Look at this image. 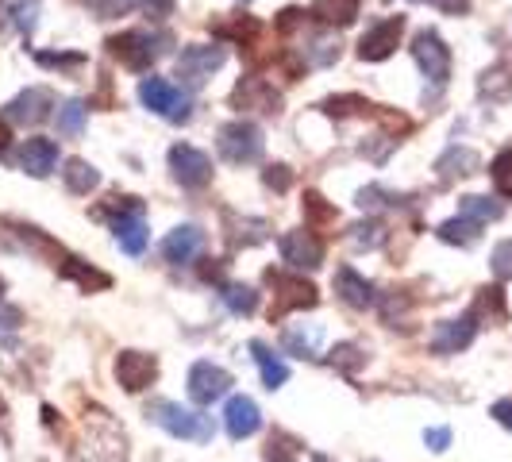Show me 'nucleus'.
Here are the masks:
<instances>
[{
    "mask_svg": "<svg viewBox=\"0 0 512 462\" xmlns=\"http://www.w3.org/2000/svg\"><path fill=\"white\" fill-rule=\"evenodd\" d=\"M212 31H216L220 39H231V43L251 47V43L258 39V31H262V24H258L255 16H224V20L212 24Z\"/></svg>",
    "mask_w": 512,
    "mask_h": 462,
    "instance_id": "30",
    "label": "nucleus"
},
{
    "mask_svg": "<svg viewBox=\"0 0 512 462\" xmlns=\"http://www.w3.org/2000/svg\"><path fill=\"white\" fill-rule=\"evenodd\" d=\"M401 35H405V16H389L382 24H374L359 39V58L362 62H385L389 54L397 51Z\"/></svg>",
    "mask_w": 512,
    "mask_h": 462,
    "instance_id": "15",
    "label": "nucleus"
},
{
    "mask_svg": "<svg viewBox=\"0 0 512 462\" xmlns=\"http://www.w3.org/2000/svg\"><path fill=\"white\" fill-rule=\"evenodd\" d=\"M235 378H231L224 366H216V362H193V370H189V401L193 405H212V401H220L224 393H228Z\"/></svg>",
    "mask_w": 512,
    "mask_h": 462,
    "instance_id": "12",
    "label": "nucleus"
},
{
    "mask_svg": "<svg viewBox=\"0 0 512 462\" xmlns=\"http://www.w3.org/2000/svg\"><path fill=\"white\" fill-rule=\"evenodd\" d=\"M301 58H305L308 66H332L335 58H339V35L335 31H316L308 39V47H301Z\"/></svg>",
    "mask_w": 512,
    "mask_h": 462,
    "instance_id": "31",
    "label": "nucleus"
},
{
    "mask_svg": "<svg viewBox=\"0 0 512 462\" xmlns=\"http://www.w3.org/2000/svg\"><path fill=\"white\" fill-rule=\"evenodd\" d=\"M478 97L489 104L512 101V62H493L489 70H482V77H478Z\"/></svg>",
    "mask_w": 512,
    "mask_h": 462,
    "instance_id": "24",
    "label": "nucleus"
},
{
    "mask_svg": "<svg viewBox=\"0 0 512 462\" xmlns=\"http://www.w3.org/2000/svg\"><path fill=\"white\" fill-rule=\"evenodd\" d=\"M478 320L489 316L493 324H501V320H509V305H505V289L501 285H486V289H478V301L470 308Z\"/></svg>",
    "mask_w": 512,
    "mask_h": 462,
    "instance_id": "33",
    "label": "nucleus"
},
{
    "mask_svg": "<svg viewBox=\"0 0 512 462\" xmlns=\"http://www.w3.org/2000/svg\"><path fill=\"white\" fill-rule=\"evenodd\" d=\"M85 116H89V108H85V101H66L62 108H58V135H66V139H77L81 131H85Z\"/></svg>",
    "mask_w": 512,
    "mask_h": 462,
    "instance_id": "38",
    "label": "nucleus"
},
{
    "mask_svg": "<svg viewBox=\"0 0 512 462\" xmlns=\"http://www.w3.org/2000/svg\"><path fill=\"white\" fill-rule=\"evenodd\" d=\"M20 308L16 305H0V343H12V335L20 332Z\"/></svg>",
    "mask_w": 512,
    "mask_h": 462,
    "instance_id": "47",
    "label": "nucleus"
},
{
    "mask_svg": "<svg viewBox=\"0 0 512 462\" xmlns=\"http://www.w3.org/2000/svg\"><path fill=\"white\" fill-rule=\"evenodd\" d=\"M274 27H278V35H293L297 27H305V8H285Z\"/></svg>",
    "mask_w": 512,
    "mask_h": 462,
    "instance_id": "49",
    "label": "nucleus"
},
{
    "mask_svg": "<svg viewBox=\"0 0 512 462\" xmlns=\"http://www.w3.org/2000/svg\"><path fill=\"white\" fill-rule=\"evenodd\" d=\"M58 274L66 278V282H77L85 293H101V289H108L112 285V278L104 274V270H97V266H89L85 258L77 255H62V266H58Z\"/></svg>",
    "mask_w": 512,
    "mask_h": 462,
    "instance_id": "25",
    "label": "nucleus"
},
{
    "mask_svg": "<svg viewBox=\"0 0 512 462\" xmlns=\"http://www.w3.org/2000/svg\"><path fill=\"white\" fill-rule=\"evenodd\" d=\"M478 166H482V158H478V151H470V147H447V151L436 158V174L443 185L478 174Z\"/></svg>",
    "mask_w": 512,
    "mask_h": 462,
    "instance_id": "21",
    "label": "nucleus"
},
{
    "mask_svg": "<svg viewBox=\"0 0 512 462\" xmlns=\"http://www.w3.org/2000/svg\"><path fill=\"white\" fill-rule=\"evenodd\" d=\"M231 104L235 108H247V112H262V116H278L282 112V93L266 77L251 74L231 89Z\"/></svg>",
    "mask_w": 512,
    "mask_h": 462,
    "instance_id": "13",
    "label": "nucleus"
},
{
    "mask_svg": "<svg viewBox=\"0 0 512 462\" xmlns=\"http://www.w3.org/2000/svg\"><path fill=\"white\" fill-rule=\"evenodd\" d=\"M220 301L235 312V316H251L258 308V293L251 285H239V282H224L220 285Z\"/></svg>",
    "mask_w": 512,
    "mask_h": 462,
    "instance_id": "36",
    "label": "nucleus"
},
{
    "mask_svg": "<svg viewBox=\"0 0 512 462\" xmlns=\"http://www.w3.org/2000/svg\"><path fill=\"white\" fill-rule=\"evenodd\" d=\"M97 216H112V235L120 243V251L131 258H139L151 243L147 231V216H143V201L139 197H108V205L97 208Z\"/></svg>",
    "mask_w": 512,
    "mask_h": 462,
    "instance_id": "1",
    "label": "nucleus"
},
{
    "mask_svg": "<svg viewBox=\"0 0 512 462\" xmlns=\"http://www.w3.org/2000/svg\"><path fill=\"white\" fill-rule=\"evenodd\" d=\"M201 251H205V231L197 228V224H178V228L162 239V258L174 262V266L193 262Z\"/></svg>",
    "mask_w": 512,
    "mask_h": 462,
    "instance_id": "17",
    "label": "nucleus"
},
{
    "mask_svg": "<svg viewBox=\"0 0 512 462\" xmlns=\"http://www.w3.org/2000/svg\"><path fill=\"white\" fill-rule=\"evenodd\" d=\"M332 366H339L343 374H359L362 366H366V351H362L359 343H335Z\"/></svg>",
    "mask_w": 512,
    "mask_h": 462,
    "instance_id": "42",
    "label": "nucleus"
},
{
    "mask_svg": "<svg viewBox=\"0 0 512 462\" xmlns=\"http://www.w3.org/2000/svg\"><path fill=\"white\" fill-rule=\"evenodd\" d=\"M116 382L128 393H143L158 382V359L147 351H120L116 355Z\"/></svg>",
    "mask_w": 512,
    "mask_h": 462,
    "instance_id": "14",
    "label": "nucleus"
},
{
    "mask_svg": "<svg viewBox=\"0 0 512 462\" xmlns=\"http://www.w3.org/2000/svg\"><path fill=\"white\" fill-rule=\"evenodd\" d=\"M301 439L282 432V428H274V436L266 443V451H262V459L266 462H301Z\"/></svg>",
    "mask_w": 512,
    "mask_h": 462,
    "instance_id": "35",
    "label": "nucleus"
},
{
    "mask_svg": "<svg viewBox=\"0 0 512 462\" xmlns=\"http://www.w3.org/2000/svg\"><path fill=\"white\" fill-rule=\"evenodd\" d=\"M224 58L228 54H224V47H216V43H193V47H185L178 54V77L189 89H201L208 77L224 66Z\"/></svg>",
    "mask_w": 512,
    "mask_h": 462,
    "instance_id": "7",
    "label": "nucleus"
},
{
    "mask_svg": "<svg viewBox=\"0 0 512 462\" xmlns=\"http://www.w3.org/2000/svg\"><path fill=\"white\" fill-rule=\"evenodd\" d=\"M409 201V197H401V193H389V189H382V185H366L359 193V208H366V212H374V208H401Z\"/></svg>",
    "mask_w": 512,
    "mask_h": 462,
    "instance_id": "41",
    "label": "nucleus"
},
{
    "mask_svg": "<svg viewBox=\"0 0 512 462\" xmlns=\"http://www.w3.org/2000/svg\"><path fill=\"white\" fill-rule=\"evenodd\" d=\"M62 181H66V189H70L74 197H89V193L101 185V174H97V166H93V162H85V158H70V162H66V170H62Z\"/></svg>",
    "mask_w": 512,
    "mask_h": 462,
    "instance_id": "28",
    "label": "nucleus"
},
{
    "mask_svg": "<svg viewBox=\"0 0 512 462\" xmlns=\"http://www.w3.org/2000/svg\"><path fill=\"white\" fill-rule=\"evenodd\" d=\"M224 235H228L231 251H239V247H258V243L270 239V224H266L262 216H239V212L224 208Z\"/></svg>",
    "mask_w": 512,
    "mask_h": 462,
    "instance_id": "18",
    "label": "nucleus"
},
{
    "mask_svg": "<svg viewBox=\"0 0 512 462\" xmlns=\"http://www.w3.org/2000/svg\"><path fill=\"white\" fill-rule=\"evenodd\" d=\"M412 58H416L420 74L428 77L436 89H443L451 81V47L439 39V31H420L412 39Z\"/></svg>",
    "mask_w": 512,
    "mask_h": 462,
    "instance_id": "6",
    "label": "nucleus"
},
{
    "mask_svg": "<svg viewBox=\"0 0 512 462\" xmlns=\"http://www.w3.org/2000/svg\"><path fill=\"white\" fill-rule=\"evenodd\" d=\"M170 174L181 189H205L212 181V158L189 143H174L170 147Z\"/></svg>",
    "mask_w": 512,
    "mask_h": 462,
    "instance_id": "9",
    "label": "nucleus"
},
{
    "mask_svg": "<svg viewBox=\"0 0 512 462\" xmlns=\"http://www.w3.org/2000/svg\"><path fill=\"white\" fill-rule=\"evenodd\" d=\"M312 462H332L328 455H312Z\"/></svg>",
    "mask_w": 512,
    "mask_h": 462,
    "instance_id": "55",
    "label": "nucleus"
},
{
    "mask_svg": "<svg viewBox=\"0 0 512 462\" xmlns=\"http://www.w3.org/2000/svg\"><path fill=\"white\" fill-rule=\"evenodd\" d=\"M104 47H108V54H112L124 70L147 74L154 62L166 54L170 35H166V31H120V35H112Z\"/></svg>",
    "mask_w": 512,
    "mask_h": 462,
    "instance_id": "3",
    "label": "nucleus"
},
{
    "mask_svg": "<svg viewBox=\"0 0 512 462\" xmlns=\"http://www.w3.org/2000/svg\"><path fill=\"white\" fill-rule=\"evenodd\" d=\"M424 4H432L443 16H466L470 12V0H424Z\"/></svg>",
    "mask_w": 512,
    "mask_h": 462,
    "instance_id": "51",
    "label": "nucleus"
},
{
    "mask_svg": "<svg viewBox=\"0 0 512 462\" xmlns=\"http://www.w3.org/2000/svg\"><path fill=\"white\" fill-rule=\"evenodd\" d=\"M266 282L278 289V297H274V320L285 316L289 308H316L320 305V293H316V285L305 282V278H297V274H282V270H266Z\"/></svg>",
    "mask_w": 512,
    "mask_h": 462,
    "instance_id": "8",
    "label": "nucleus"
},
{
    "mask_svg": "<svg viewBox=\"0 0 512 462\" xmlns=\"http://www.w3.org/2000/svg\"><path fill=\"white\" fill-rule=\"evenodd\" d=\"M251 355H255L258 370H262V385H266V389H282V385L289 382V366H285L262 339H251Z\"/></svg>",
    "mask_w": 512,
    "mask_h": 462,
    "instance_id": "27",
    "label": "nucleus"
},
{
    "mask_svg": "<svg viewBox=\"0 0 512 462\" xmlns=\"http://www.w3.org/2000/svg\"><path fill=\"white\" fill-rule=\"evenodd\" d=\"M143 8H147L151 20H166L174 12V0H143Z\"/></svg>",
    "mask_w": 512,
    "mask_h": 462,
    "instance_id": "53",
    "label": "nucleus"
},
{
    "mask_svg": "<svg viewBox=\"0 0 512 462\" xmlns=\"http://www.w3.org/2000/svg\"><path fill=\"white\" fill-rule=\"evenodd\" d=\"M139 101L147 104L154 116L170 120V124H185L193 116V97L185 89H178L174 81H166V77H143L139 81Z\"/></svg>",
    "mask_w": 512,
    "mask_h": 462,
    "instance_id": "4",
    "label": "nucleus"
},
{
    "mask_svg": "<svg viewBox=\"0 0 512 462\" xmlns=\"http://www.w3.org/2000/svg\"><path fill=\"white\" fill-rule=\"evenodd\" d=\"M335 293H339L343 305H351V308H370L378 301L374 282H366L359 270H351V266H339V270H335Z\"/></svg>",
    "mask_w": 512,
    "mask_h": 462,
    "instance_id": "19",
    "label": "nucleus"
},
{
    "mask_svg": "<svg viewBox=\"0 0 512 462\" xmlns=\"http://www.w3.org/2000/svg\"><path fill=\"white\" fill-rule=\"evenodd\" d=\"M436 235L443 239V243H451V247H474V243L482 239V224L459 212L455 220H443V224L436 228Z\"/></svg>",
    "mask_w": 512,
    "mask_h": 462,
    "instance_id": "29",
    "label": "nucleus"
},
{
    "mask_svg": "<svg viewBox=\"0 0 512 462\" xmlns=\"http://www.w3.org/2000/svg\"><path fill=\"white\" fill-rule=\"evenodd\" d=\"M489 262H493V278H497V282H512V239L497 243Z\"/></svg>",
    "mask_w": 512,
    "mask_h": 462,
    "instance_id": "46",
    "label": "nucleus"
},
{
    "mask_svg": "<svg viewBox=\"0 0 512 462\" xmlns=\"http://www.w3.org/2000/svg\"><path fill=\"white\" fill-rule=\"evenodd\" d=\"M0 293H4V278H0Z\"/></svg>",
    "mask_w": 512,
    "mask_h": 462,
    "instance_id": "56",
    "label": "nucleus"
},
{
    "mask_svg": "<svg viewBox=\"0 0 512 462\" xmlns=\"http://www.w3.org/2000/svg\"><path fill=\"white\" fill-rule=\"evenodd\" d=\"M282 347L297 359H320V347H324V328L320 324H293L282 332Z\"/></svg>",
    "mask_w": 512,
    "mask_h": 462,
    "instance_id": "23",
    "label": "nucleus"
},
{
    "mask_svg": "<svg viewBox=\"0 0 512 462\" xmlns=\"http://www.w3.org/2000/svg\"><path fill=\"white\" fill-rule=\"evenodd\" d=\"M301 208H305V220L308 228H332L335 220H339V212H335V205H328V197L324 193H316V189H308L305 201H301Z\"/></svg>",
    "mask_w": 512,
    "mask_h": 462,
    "instance_id": "34",
    "label": "nucleus"
},
{
    "mask_svg": "<svg viewBox=\"0 0 512 462\" xmlns=\"http://www.w3.org/2000/svg\"><path fill=\"white\" fill-rule=\"evenodd\" d=\"M20 166H24V174L31 178H47L54 166H58V147H54L51 139H27L24 147H20Z\"/></svg>",
    "mask_w": 512,
    "mask_h": 462,
    "instance_id": "22",
    "label": "nucleus"
},
{
    "mask_svg": "<svg viewBox=\"0 0 512 462\" xmlns=\"http://www.w3.org/2000/svg\"><path fill=\"white\" fill-rule=\"evenodd\" d=\"M8 143H12V128L8 120H0V151H8Z\"/></svg>",
    "mask_w": 512,
    "mask_h": 462,
    "instance_id": "54",
    "label": "nucleus"
},
{
    "mask_svg": "<svg viewBox=\"0 0 512 462\" xmlns=\"http://www.w3.org/2000/svg\"><path fill=\"white\" fill-rule=\"evenodd\" d=\"M474 339H478V316H474V312H462L455 320L436 324V332H432V351H436V355H459Z\"/></svg>",
    "mask_w": 512,
    "mask_h": 462,
    "instance_id": "16",
    "label": "nucleus"
},
{
    "mask_svg": "<svg viewBox=\"0 0 512 462\" xmlns=\"http://www.w3.org/2000/svg\"><path fill=\"white\" fill-rule=\"evenodd\" d=\"M489 178H493V185H497V193H501L505 201H512V147L493 158V166H489Z\"/></svg>",
    "mask_w": 512,
    "mask_h": 462,
    "instance_id": "43",
    "label": "nucleus"
},
{
    "mask_svg": "<svg viewBox=\"0 0 512 462\" xmlns=\"http://www.w3.org/2000/svg\"><path fill=\"white\" fill-rule=\"evenodd\" d=\"M135 4H139V0H85V8L97 12V20H116V16L131 12Z\"/></svg>",
    "mask_w": 512,
    "mask_h": 462,
    "instance_id": "45",
    "label": "nucleus"
},
{
    "mask_svg": "<svg viewBox=\"0 0 512 462\" xmlns=\"http://www.w3.org/2000/svg\"><path fill=\"white\" fill-rule=\"evenodd\" d=\"M243 4H251V0H243Z\"/></svg>",
    "mask_w": 512,
    "mask_h": 462,
    "instance_id": "57",
    "label": "nucleus"
},
{
    "mask_svg": "<svg viewBox=\"0 0 512 462\" xmlns=\"http://www.w3.org/2000/svg\"><path fill=\"white\" fill-rule=\"evenodd\" d=\"M54 108V93L51 89H43V85H31L24 89L20 97H12V101L4 104V120L8 124H24V128H35V124H43L47 116H51Z\"/></svg>",
    "mask_w": 512,
    "mask_h": 462,
    "instance_id": "10",
    "label": "nucleus"
},
{
    "mask_svg": "<svg viewBox=\"0 0 512 462\" xmlns=\"http://www.w3.org/2000/svg\"><path fill=\"white\" fill-rule=\"evenodd\" d=\"M278 247H282V262L293 270H320L324 266V239L312 228L289 231V235H282Z\"/></svg>",
    "mask_w": 512,
    "mask_h": 462,
    "instance_id": "11",
    "label": "nucleus"
},
{
    "mask_svg": "<svg viewBox=\"0 0 512 462\" xmlns=\"http://www.w3.org/2000/svg\"><path fill=\"white\" fill-rule=\"evenodd\" d=\"M424 443H428V451L443 455V451L451 447V428H428V432H424Z\"/></svg>",
    "mask_w": 512,
    "mask_h": 462,
    "instance_id": "50",
    "label": "nucleus"
},
{
    "mask_svg": "<svg viewBox=\"0 0 512 462\" xmlns=\"http://www.w3.org/2000/svg\"><path fill=\"white\" fill-rule=\"evenodd\" d=\"M347 239H351L355 251H378V247H385L389 231H385V224H378V220H362V224H355V228L347 231Z\"/></svg>",
    "mask_w": 512,
    "mask_h": 462,
    "instance_id": "37",
    "label": "nucleus"
},
{
    "mask_svg": "<svg viewBox=\"0 0 512 462\" xmlns=\"http://www.w3.org/2000/svg\"><path fill=\"white\" fill-rule=\"evenodd\" d=\"M262 147H266V139H262V128L251 124V120H228L220 135H216V151L224 162L231 166H251L262 158Z\"/></svg>",
    "mask_w": 512,
    "mask_h": 462,
    "instance_id": "5",
    "label": "nucleus"
},
{
    "mask_svg": "<svg viewBox=\"0 0 512 462\" xmlns=\"http://www.w3.org/2000/svg\"><path fill=\"white\" fill-rule=\"evenodd\" d=\"M262 181H266L270 189H278V193H285V189L293 185V170H289V166H282V162H278V166H270V170L262 174Z\"/></svg>",
    "mask_w": 512,
    "mask_h": 462,
    "instance_id": "48",
    "label": "nucleus"
},
{
    "mask_svg": "<svg viewBox=\"0 0 512 462\" xmlns=\"http://www.w3.org/2000/svg\"><path fill=\"white\" fill-rule=\"evenodd\" d=\"M224 428L231 439H251L262 428V412L251 397H231L228 409H224Z\"/></svg>",
    "mask_w": 512,
    "mask_h": 462,
    "instance_id": "20",
    "label": "nucleus"
},
{
    "mask_svg": "<svg viewBox=\"0 0 512 462\" xmlns=\"http://www.w3.org/2000/svg\"><path fill=\"white\" fill-rule=\"evenodd\" d=\"M489 416H493L501 428H509V432H512V397H501V401H493Z\"/></svg>",
    "mask_w": 512,
    "mask_h": 462,
    "instance_id": "52",
    "label": "nucleus"
},
{
    "mask_svg": "<svg viewBox=\"0 0 512 462\" xmlns=\"http://www.w3.org/2000/svg\"><path fill=\"white\" fill-rule=\"evenodd\" d=\"M39 12H43V4H39V0H16V4L8 8L12 27H16L20 35H31V31L39 27Z\"/></svg>",
    "mask_w": 512,
    "mask_h": 462,
    "instance_id": "40",
    "label": "nucleus"
},
{
    "mask_svg": "<svg viewBox=\"0 0 512 462\" xmlns=\"http://www.w3.org/2000/svg\"><path fill=\"white\" fill-rule=\"evenodd\" d=\"M328 116L335 120H347V116H378V104L359 97V93H343V97H328V101L320 104Z\"/></svg>",
    "mask_w": 512,
    "mask_h": 462,
    "instance_id": "32",
    "label": "nucleus"
},
{
    "mask_svg": "<svg viewBox=\"0 0 512 462\" xmlns=\"http://www.w3.org/2000/svg\"><path fill=\"white\" fill-rule=\"evenodd\" d=\"M459 212L470 216V220H478V224H489V220H501L505 208H501V201H489V197H462Z\"/></svg>",
    "mask_w": 512,
    "mask_h": 462,
    "instance_id": "39",
    "label": "nucleus"
},
{
    "mask_svg": "<svg viewBox=\"0 0 512 462\" xmlns=\"http://www.w3.org/2000/svg\"><path fill=\"white\" fill-rule=\"evenodd\" d=\"M147 420L158 424L166 436L174 439H193V443H208V439L216 436V424H212V416H205L201 409H185L178 401H166V397H158L147 405Z\"/></svg>",
    "mask_w": 512,
    "mask_h": 462,
    "instance_id": "2",
    "label": "nucleus"
},
{
    "mask_svg": "<svg viewBox=\"0 0 512 462\" xmlns=\"http://www.w3.org/2000/svg\"><path fill=\"white\" fill-rule=\"evenodd\" d=\"M359 8H362V0H316V4L308 8V16L328 27H347V24H355Z\"/></svg>",
    "mask_w": 512,
    "mask_h": 462,
    "instance_id": "26",
    "label": "nucleus"
},
{
    "mask_svg": "<svg viewBox=\"0 0 512 462\" xmlns=\"http://www.w3.org/2000/svg\"><path fill=\"white\" fill-rule=\"evenodd\" d=\"M35 62H39V66H47V70H66V74H70V70H81V66H85V54H77V51H39L35 54Z\"/></svg>",
    "mask_w": 512,
    "mask_h": 462,
    "instance_id": "44",
    "label": "nucleus"
}]
</instances>
